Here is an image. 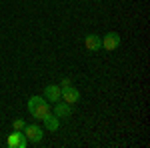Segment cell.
<instances>
[{"mask_svg": "<svg viewBox=\"0 0 150 148\" xmlns=\"http://www.w3.org/2000/svg\"><path fill=\"white\" fill-rule=\"evenodd\" d=\"M54 114H56L58 118H68L70 114H72V108L66 102H56L54 104Z\"/></svg>", "mask_w": 150, "mask_h": 148, "instance_id": "8", "label": "cell"}, {"mask_svg": "<svg viewBox=\"0 0 150 148\" xmlns=\"http://www.w3.org/2000/svg\"><path fill=\"white\" fill-rule=\"evenodd\" d=\"M26 142H28V138H26V134H24L22 130H14L8 136V140H6V144L10 148H24Z\"/></svg>", "mask_w": 150, "mask_h": 148, "instance_id": "3", "label": "cell"}, {"mask_svg": "<svg viewBox=\"0 0 150 148\" xmlns=\"http://www.w3.org/2000/svg\"><path fill=\"white\" fill-rule=\"evenodd\" d=\"M42 122H44V126H46L48 130H58V126H60V118H58L56 114H50L48 112L44 118H42Z\"/></svg>", "mask_w": 150, "mask_h": 148, "instance_id": "9", "label": "cell"}, {"mask_svg": "<svg viewBox=\"0 0 150 148\" xmlns=\"http://www.w3.org/2000/svg\"><path fill=\"white\" fill-rule=\"evenodd\" d=\"M28 110L34 118H44L50 112V106L48 102L42 100V96H32V98H28Z\"/></svg>", "mask_w": 150, "mask_h": 148, "instance_id": "1", "label": "cell"}, {"mask_svg": "<svg viewBox=\"0 0 150 148\" xmlns=\"http://www.w3.org/2000/svg\"><path fill=\"white\" fill-rule=\"evenodd\" d=\"M102 40V48L104 50H116L118 46H120V34H116V32H108V34L100 38Z\"/></svg>", "mask_w": 150, "mask_h": 148, "instance_id": "5", "label": "cell"}, {"mask_svg": "<svg viewBox=\"0 0 150 148\" xmlns=\"http://www.w3.org/2000/svg\"><path fill=\"white\" fill-rule=\"evenodd\" d=\"M44 98H46L48 102H58L60 100V88H58L56 84H48L46 88H44Z\"/></svg>", "mask_w": 150, "mask_h": 148, "instance_id": "7", "label": "cell"}, {"mask_svg": "<svg viewBox=\"0 0 150 148\" xmlns=\"http://www.w3.org/2000/svg\"><path fill=\"white\" fill-rule=\"evenodd\" d=\"M84 44H86V48L90 52H98L102 48V40H100V36H96V34H88L86 40H84Z\"/></svg>", "mask_w": 150, "mask_h": 148, "instance_id": "6", "label": "cell"}, {"mask_svg": "<svg viewBox=\"0 0 150 148\" xmlns=\"http://www.w3.org/2000/svg\"><path fill=\"white\" fill-rule=\"evenodd\" d=\"M14 130H24V126H26V122H24V120H20V118H18V120H14Z\"/></svg>", "mask_w": 150, "mask_h": 148, "instance_id": "10", "label": "cell"}, {"mask_svg": "<svg viewBox=\"0 0 150 148\" xmlns=\"http://www.w3.org/2000/svg\"><path fill=\"white\" fill-rule=\"evenodd\" d=\"M60 98H64V102L66 104H76L80 100V92L76 90L74 86H62V90H60Z\"/></svg>", "mask_w": 150, "mask_h": 148, "instance_id": "2", "label": "cell"}, {"mask_svg": "<svg viewBox=\"0 0 150 148\" xmlns=\"http://www.w3.org/2000/svg\"><path fill=\"white\" fill-rule=\"evenodd\" d=\"M24 134H26V138L30 140V142H40L42 140V128L38 124H28V126H24Z\"/></svg>", "mask_w": 150, "mask_h": 148, "instance_id": "4", "label": "cell"}]
</instances>
